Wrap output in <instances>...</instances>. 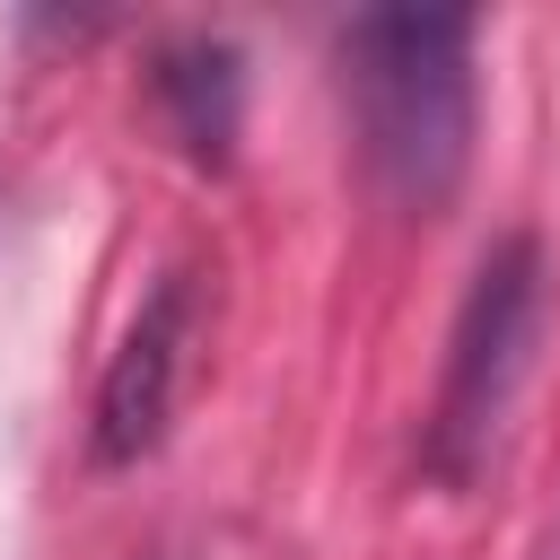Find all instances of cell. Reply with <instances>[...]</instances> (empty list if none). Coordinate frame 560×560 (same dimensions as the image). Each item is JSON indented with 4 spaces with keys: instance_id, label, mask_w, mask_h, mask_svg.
I'll return each instance as SVG.
<instances>
[{
    "instance_id": "2",
    "label": "cell",
    "mask_w": 560,
    "mask_h": 560,
    "mask_svg": "<svg viewBox=\"0 0 560 560\" xmlns=\"http://www.w3.org/2000/svg\"><path fill=\"white\" fill-rule=\"evenodd\" d=\"M542 324H551V254L534 228H508L481 245V262L455 298L438 394L420 420V472L438 490H472L499 464V438H508L525 376L542 359Z\"/></svg>"
},
{
    "instance_id": "5",
    "label": "cell",
    "mask_w": 560,
    "mask_h": 560,
    "mask_svg": "<svg viewBox=\"0 0 560 560\" xmlns=\"http://www.w3.org/2000/svg\"><path fill=\"white\" fill-rule=\"evenodd\" d=\"M551 560H560V542H551Z\"/></svg>"
},
{
    "instance_id": "3",
    "label": "cell",
    "mask_w": 560,
    "mask_h": 560,
    "mask_svg": "<svg viewBox=\"0 0 560 560\" xmlns=\"http://www.w3.org/2000/svg\"><path fill=\"white\" fill-rule=\"evenodd\" d=\"M192 350H201V271L166 262V271H149L140 306L122 315V332L105 350V376L88 402V464L96 472H140L166 446L184 385H192Z\"/></svg>"
},
{
    "instance_id": "1",
    "label": "cell",
    "mask_w": 560,
    "mask_h": 560,
    "mask_svg": "<svg viewBox=\"0 0 560 560\" xmlns=\"http://www.w3.org/2000/svg\"><path fill=\"white\" fill-rule=\"evenodd\" d=\"M332 88L359 175L394 210H446L481 131V18L464 9H359L332 26Z\"/></svg>"
},
{
    "instance_id": "4",
    "label": "cell",
    "mask_w": 560,
    "mask_h": 560,
    "mask_svg": "<svg viewBox=\"0 0 560 560\" xmlns=\"http://www.w3.org/2000/svg\"><path fill=\"white\" fill-rule=\"evenodd\" d=\"M149 105L166 122V140L219 175L236 158V131H245V52L228 35H175L149 52Z\"/></svg>"
}]
</instances>
